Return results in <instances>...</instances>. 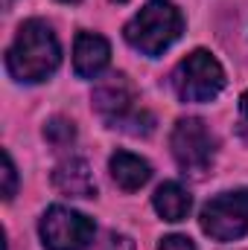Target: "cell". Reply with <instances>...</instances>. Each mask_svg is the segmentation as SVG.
Listing matches in <instances>:
<instances>
[{"instance_id":"cell-1","label":"cell","mask_w":248,"mask_h":250,"mask_svg":"<svg viewBox=\"0 0 248 250\" xmlns=\"http://www.w3.org/2000/svg\"><path fill=\"white\" fill-rule=\"evenodd\" d=\"M62 64V47L50 23L32 18L24 21L12 47L6 50V70L15 82L38 84L47 82Z\"/></svg>"},{"instance_id":"cell-2","label":"cell","mask_w":248,"mask_h":250,"mask_svg":"<svg viewBox=\"0 0 248 250\" xmlns=\"http://www.w3.org/2000/svg\"><path fill=\"white\" fill-rule=\"evenodd\" d=\"M91 102H94V111L111 128H120L125 134L146 137L155 128V117L149 111L137 108V90L125 73H111V76L99 79Z\"/></svg>"},{"instance_id":"cell-3","label":"cell","mask_w":248,"mask_h":250,"mask_svg":"<svg viewBox=\"0 0 248 250\" xmlns=\"http://www.w3.org/2000/svg\"><path fill=\"white\" fill-rule=\"evenodd\" d=\"M181 32H184V15L170 0H149L123 29L125 41L149 59L164 56V50H170L181 38Z\"/></svg>"},{"instance_id":"cell-4","label":"cell","mask_w":248,"mask_h":250,"mask_svg":"<svg viewBox=\"0 0 248 250\" xmlns=\"http://www.w3.org/2000/svg\"><path fill=\"white\" fill-rule=\"evenodd\" d=\"M225 87V67L207 50H193L173 70V90L181 102H213Z\"/></svg>"},{"instance_id":"cell-5","label":"cell","mask_w":248,"mask_h":250,"mask_svg":"<svg viewBox=\"0 0 248 250\" xmlns=\"http://www.w3.org/2000/svg\"><path fill=\"white\" fill-rule=\"evenodd\" d=\"M170 148L184 175L201 178L216 157V137L198 117H184L178 120L173 134H170Z\"/></svg>"},{"instance_id":"cell-6","label":"cell","mask_w":248,"mask_h":250,"mask_svg":"<svg viewBox=\"0 0 248 250\" xmlns=\"http://www.w3.org/2000/svg\"><path fill=\"white\" fill-rule=\"evenodd\" d=\"M201 233L213 242H237L248 233V189H234L210 198L198 215Z\"/></svg>"},{"instance_id":"cell-7","label":"cell","mask_w":248,"mask_h":250,"mask_svg":"<svg viewBox=\"0 0 248 250\" xmlns=\"http://www.w3.org/2000/svg\"><path fill=\"white\" fill-rule=\"evenodd\" d=\"M38 233H41V245L47 250H85L94 242L97 227L88 215L56 204L41 215Z\"/></svg>"},{"instance_id":"cell-8","label":"cell","mask_w":248,"mask_h":250,"mask_svg":"<svg viewBox=\"0 0 248 250\" xmlns=\"http://www.w3.org/2000/svg\"><path fill=\"white\" fill-rule=\"evenodd\" d=\"M111 62V44L97 32H79L73 41V73L79 79H97Z\"/></svg>"},{"instance_id":"cell-9","label":"cell","mask_w":248,"mask_h":250,"mask_svg":"<svg viewBox=\"0 0 248 250\" xmlns=\"http://www.w3.org/2000/svg\"><path fill=\"white\" fill-rule=\"evenodd\" d=\"M53 187L67 198H94L97 195L91 166L82 157H67L53 169Z\"/></svg>"},{"instance_id":"cell-10","label":"cell","mask_w":248,"mask_h":250,"mask_svg":"<svg viewBox=\"0 0 248 250\" xmlns=\"http://www.w3.org/2000/svg\"><path fill=\"white\" fill-rule=\"evenodd\" d=\"M108 172H111L114 184L123 192H137L140 187H146L149 178H152V166L143 157L131 154V151H114L111 160H108Z\"/></svg>"},{"instance_id":"cell-11","label":"cell","mask_w":248,"mask_h":250,"mask_svg":"<svg viewBox=\"0 0 248 250\" xmlns=\"http://www.w3.org/2000/svg\"><path fill=\"white\" fill-rule=\"evenodd\" d=\"M152 207H155V212L164 221H184L190 207H193V198H190V192L178 181H167V184H161L155 189Z\"/></svg>"},{"instance_id":"cell-12","label":"cell","mask_w":248,"mask_h":250,"mask_svg":"<svg viewBox=\"0 0 248 250\" xmlns=\"http://www.w3.org/2000/svg\"><path fill=\"white\" fill-rule=\"evenodd\" d=\"M44 140L50 146H56V148H64V146H70L76 140V125L70 120H64V117H53L44 125Z\"/></svg>"},{"instance_id":"cell-13","label":"cell","mask_w":248,"mask_h":250,"mask_svg":"<svg viewBox=\"0 0 248 250\" xmlns=\"http://www.w3.org/2000/svg\"><path fill=\"white\" fill-rule=\"evenodd\" d=\"M18 192V169L9 151H3V201H12Z\"/></svg>"},{"instance_id":"cell-14","label":"cell","mask_w":248,"mask_h":250,"mask_svg":"<svg viewBox=\"0 0 248 250\" xmlns=\"http://www.w3.org/2000/svg\"><path fill=\"white\" fill-rule=\"evenodd\" d=\"M158 250H196V245L187 236H167V239H161Z\"/></svg>"},{"instance_id":"cell-15","label":"cell","mask_w":248,"mask_h":250,"mask_svg":"<svg viewBox=\"0 0 248 250\" xmlns=\"http://www.w3.org/2000/svg\"><path fill=\"white\" fill-rule=\"evenodd\" d=\"M237 131H240V137L248 143V90L240 96V123H237Z\"/></svg>"},{"instance_id":"cell-16","label":"cell","mask_w":248,"mask_h":250,"mask_svg":"<svg viewBox=\"0 0 248 250\" xmlns=\"http://www.w3.org/2000/svg\"><path fill=\"white\" fill-rule=\"evenodd\" d=\"M105 250H134V242L123 233H111L108 242H105Z\"/></svg>"},{"instance_id":"cell-17","label":"cell","mask_w":248,"mask_h":250,"mask_svg":"<svg viewBox=\"0 0 248 250\" xmlns=\"http://www.w3.org/2000/svg\"><path fill=\"white\" fill-rule=\"evenodd\" d=\"M59 3H79V0H59Z\"/></svg>"},{"instance_id":"cell-18","label":"cell","mask_w":248,"mask_h":250,"mask_svg":"<svg viewBox=\"0 0 248 250\" xmlns=\"http://www.w3.org/2000/svg\"><path fill=\"white\" fill-rule=\"evenodd\" d=\"M114 3H128V0H114Z\"/></svg>"}]
</instances>
